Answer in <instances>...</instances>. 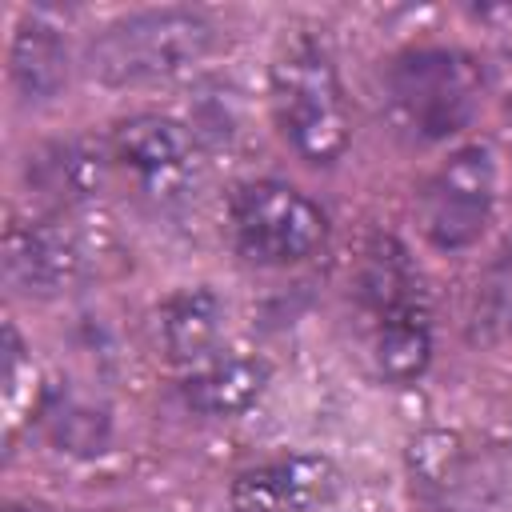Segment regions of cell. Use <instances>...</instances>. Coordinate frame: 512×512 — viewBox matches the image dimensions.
Masks as SVG:
<instances>
[{
  "label": "cell",
  "instance_id": "cell-1",
  "mask_svg": "<svg viewBox=\"0 0 512 512\" xmlns=\"http://www.w3.org/2000/svg\"><path fill=\"white\" fill-rule=\"evenodd\" d=\"M368 360L380 380L412 384L432 360V320L420 272L396 236H372L356 272Z\"/></svg>",
  "mask_w": 512,
  "mask_h": 512
},
{
  "label": "cell",
  "instance_id": "cell-2",
  "mask_svg": "<svg viewBox=\"0 0 512 512\" xmlns=\"http://www.w3.org/2000/svg\"><path fill=\"white\" fill-rule=\"evenodd\" d=\"M216 44V24L196 8H144L108 20L84 48L96 84L136 88L200 64Z\"/></svg>",
  "mask_w": 512,
  "mask_h": 512
},
{
  "label": "cell",
  "instance_id": "cell-3",
  "mask_svg": "<svg viewBox=\"0 0 512 512\" xmlns=\"http://www.w3.org/2000/svg\"><path fill=\"white\" fill-rule=\"evenodd\" d=\"M272 116L288 148L308 164H336L352 144V116L332 56L312 44H288L268 76Z\"/></svg>",
  "mask_w": 512,
  "mask_h": 512
},
{
  "label": "cell",
  "instance_id": "cell-4",
  "mask_svg": "<svg viewBox=\"0 0 512 512\" xmlns=\"http://www.w3.org/2000/svg\"><path fill=\"white\" fill-rule=\"evenodd\" d=\"M384 96L392 120L420 144L456 136L480 112V68L460 48H408L392 60Z\"/></svg>",
  "mask_w": 512,
  "mask_h": 512
},
{
  "label": "cell",
  "instance_id": "cell-5",
  "mask_svg": "<svg viewBox=\"0 0 512 512\" xmlns=\"http://www.w3.org/2000/svg\"><path fill=\"white\" fill-rule=\"evenodd\" d=\"M236 252L264 268H288L316 256L328 240L324 208L284 180H252L232 196Z\"/></svg>",
  "mask_w": 512,
  "mask_h": 512
},
{
  "label": "cell",
  "instance_id": "cell-6",
  "mask_svg": "<svg viewBox=\"0 0 512 512\" xmlns=\"http://www.w3.org/2000/svg\"><path fill=\"white\" fill-rule=\"evenodd\" d=\"M412 488L428 512H492L508 488V456L460 432H424L408 448Z\"/></svg>",
  "mask_w": 512,
  "mask_h": 512
},
{
  "label": "cell",
  "instance_id": "cell-7",
  "mask_svg": "<svg viewBox=\"0 0 512 512\" xmlns=\"http://www.w3.org/2000/svg\"><path fill=\"white\" fill-rule=\"evenodd\" d=\"M496 208V156L488 144L456 148L424 184L420 220L424 236L440 252L472 248Z\"/></svg>",
  "mask_w": 512,
  "mask_h": 512
},
{
  "label": "cell",
  "instance_id": "cell-8",
  "mask_svg": "<svg viewBox=\"0 0 512 512\" xmlns=\"http://www.w3.org/2000/svg\"><path fill=\"white\" fill-rule=\"evenodd\" d=\"M108 160L152 200H180L200 172L192 132L160 112H136L120 120L108 140Z\"/></svg>",
  "mask_w": 512,
  "mask_h": 512
},
{
  "label": "cell",
  "instance_id": "cell-9",
  "mask_svg": "<svg viewBox=\"0 0 512 512\" xmlns=\"http://www.w3.org/2000/svg\"><path fill=\"white\" fill-rule=\"evenodd\" d=\"M92 268V244L80 228L44 216L28 224H12L4 240V272L20 292L56 296L76 288Z\"/></svg>",
  "mask_w": 512,
  "mask_h": 512
},
{
  "label": "cell",
  "instance_id": "cell-10",
  "mask_svg": "<svg viewBox=\"0 0 512 512\" xmlns=\"http://www.w3.org/2000/svg\"><path fill=\"white\" fill-rule=\"evenodd\" d=\"M344 492V472L328 456L296 452L244 468L232 488V512H316Z\"/></svg>",
  "mask_w": 512,
  "mask_h": 512
},
{
  "label": "cell",
  "instance_id": "cell-11",
  "mask_svg": "<svg viewBox=\"0 0 512 512\" xmlns=\"http://www.w3.org/2000/svg\"><path fill=\"white\" fill-rule=\"evenodd\" d=\"M28 184L52 212L76 208L100 192L104 152L88 140H56L28 156Z\"/></svg>",
  "mask_w": 512,
  "mask_h": 512
},
{
  "label": "cell",
  "instance_id": "cell-12",
  "mask_svg": "<svg viewBox=\"0 0 512 512\" xmlns=\"http://www.w3.org/2000/svg\"><path fill=\"white\" fill-rule=\"evenodd\" d=\"M8 76H12V88L24 104H48L64 92L68 48L48 20L28 16L16 24L12 48H8Z\"/></svg>",
  "mask_w": 512,
  "mask_h": 512
},
{
  "label": "cell",
  "instance_id": "cell-13",
  "mask_svg": "<svg viewBox=\"0 0 512 512\" xmlns=\"http://www.w3.org/2000/svg\"><path fill=\"white\" fill-rule=\"evenodd\" d=\"M224 324V304L208 284L172 292L156 312V340L172 364H196L204 360Z\"/></svg>",
  "mask_w": 512,
  "mask_h": 512
},
{
  "label": "cell",
  "instance_id": "cell-14",
  "mask_svg": "<svg viewBox=\"0 0 512 512\" xmlns=\"http://www.w3.org/2000/svg\"><path fill=\"white\" fill-rule=\"evenodd\" d=\"M268 360L260 356H228V360H208L192 368L180 384V396L192 412L200 416H240L260 400L268 388Z\"/></svg>",
  "mask_w": 512,
  "mask_h": 512
},
{
  "label": "cell",
  "instance_id": "cell-15",
  "mask_svg": "<svg viewBox=\"0 0 512 512\" xmlns=\"http://www.w3.org/2000/svg\"><path fill=\"white\" fill-rule=\"evenodd\" d=\"M512 336V264L496 256L488 276L472 292L468 308V340L472 344H500Z\"/></svg>",
  "mask_w": 512,
  "mask_h": 512
},
{
  "label": "cell",
  "instance_id": "cell-16",
  "mask_svg": "<svg viewBox=\"0 0 512 512\" xmlns=\"http://www.w3.org/2000/svg\"><path fill=\"white\" fill-rule=\"evenodd\" d=\"M32 380H36L32 356H28V348L20 344L16 328L8 324V328H4V408H8V428L20 424L24 404L32 408V400H24V392L32 396Z\"/></svg>",
  "mask_w": 512,
  "mask_h": 512
},
{
  "label": "cell",
  "instance_id": "cell-17",
  "mask_svg": "<svg viewBox=\"0 0 512 512\" xmlns=\"http://www.w3.org/2000/svg\"><path fill=\"white\" fill-rule=\"evenodd\" d=\"M52 436H56V444H64V448H76V452H100V444H104V436H108V420L96 412H88V408H64L56 420H52Z\"/></svg>",
  "mask_w": 512,
  "mask_h": 512
},
{
  "label": "cell",
  "instance_id": "cell-18",
  "mask_svg": "<svg viewBox=\"0 0 512 512\" xmlns=\"http://www.w3.org/2000/svg\"><path fill=\"white\" fill-rule=\"evenodd\" d=\"M4 512H52V508H44V504H8Z\"/></svg>",
  "mask_w": 512,
  "mask_h": 512
},
{
  "label": "cell",
  "instance_id": "cell-19",
  "mask_svg": "<svg viewBox=\"0 0 512 512\" xmlns=\"http://www.w3.org/2000/svg\"><path fill=\"white\" fill-rule=\"evenodd\" d=\"M500 256H504V260H508V264H512V240H508V244H504V252H500Z\"/></svg>",
  "mask_w": 512,
  "mask_h": 512
}]
</instances>
